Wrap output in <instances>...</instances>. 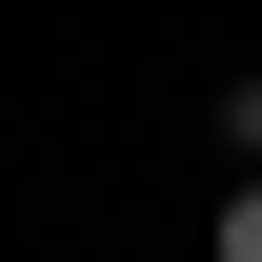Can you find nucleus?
Masks as SVG:
<instances>
[{"mask_svg":"<svg viewBox=\"0 0 262 262\" xmlns=\"http://www.w3.org/2000/svg\"><path fill=\"white\" fill-rule=\"evenodd\" d=\"M202 262H262V162H242V202L202 222Z\"/></svg>","mask_w":262,"mask_h":262,"instance_id":"f257e3e1","label":"nucleus"},{"mask_svg":"<svg viewBox=\"0 0 262 262\" xmlns=\"http://www.w3.org/2000/svg\"><path fill=\"white\" fill-rule=\"evenodd\" d=\"M242 162H262V81H242Z\"/></svg>","mask_w":262,"mask_h":262,"instance_id":"f03ea898","label":"nucleus"}]
</instances>
